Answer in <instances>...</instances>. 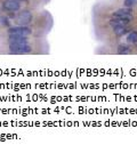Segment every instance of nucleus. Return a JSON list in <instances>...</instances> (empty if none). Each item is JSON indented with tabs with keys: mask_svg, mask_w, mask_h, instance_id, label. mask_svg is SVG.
Instances as JSON below:
<instances>
[{
	"mask_svg": "<svg viewBox=\"0 0 137 153\" xmlns=\"http://www.w3.org/2000/svg\"><path fill=\"white\" fill-rule=\"evenodd\" d=\"M32 48L29 42L24 44H9V51L10 54H16V55H23V54H29L31 53Z\"/></svg>",
	"mask_w": 137,
	"mask_h": 153,
	"instance_id": "obj_1",
	"label": "nucleus"
},
{
	"mask_svg": "<svg viewBox=\"0 0 137 153\" xmlns=\"http://www.w3.org/2000/svg\"><path fill=\"white\" fill-rule=\"evenodd\" d=\"M32 33V30L26 25H19L9 27L8 30V34H19V36H24V37H29Z\"/></svg>",
	"mask_w": 137,
	"mask_h": 153,
	"instance_id": "obj_2",
	"label": "nucleus"
},
{
	"mask_svg": "<svg viewBox=\"0 0 137 153\" xmlns=\"http://www.w3.org/2000/svg\"><path fill=\"white\" fill-rule=\"evenodd\" d=\"M32 13L30 10H23L17 15V24L19 25H27L32 22Z\"/></svg>",
	"mask_w": 137,
	"mask_h": 153,
	"instance_id": "obj_3",
	"label": "nucleus"
},
{
	"mask_svg": "<svg viewBox=\"0 0 137 153\" xmlns=\"http://www.w3.org/2000/svg\"><path fill=\"white\" fill-rule=\"evenodd\" d=\"M112 16H116V17H121V19H126L131 21L133 19V9L129 7H124V8H119L117 9Z\"/></svg>",
	"mask_w": 137,
	"mask_h": 153,
	"instance_id": "obj_4",
	"label": "nucleus"
},
{
	"mask_svg": "<svg viewBox=\"0 0 137 153\" xmlns=\"http://www.w3.org/2000/svg\"><path fill=\"white\" fill-rule=\"evenodd\" d=\"M2 7L7 12H16L21 9V1L20 0H5L2 2Z\"/></svg>",
	"mask_w": 137,
	"mask_h": 153,
	"instance_id": "obj_5",
	"label": "nucleus"
},
{
	"mask_svg": "<svg viewBox=\"0 0 137 153\" xmlns=\"http://www.w3.org/2000/svg\"><path fill=\"white\" fill-rule=\"evenodd\" d=\"M129 23H130L129 19H121V17H116V16H112V19H110V22H109V24H110V26H111L112 29L119 25H128Z\"/></svg>",
	"mask_w": 137,
	"mask_h": 153,
	"instance_id": "obj_6",
	"label": "nucleus"
},
{
	"mask_svg": "<svg viewBox=\"0 0 137 153\" xmlns=\"http://www.w3.org/2000/svg\"><path fill=\"white\" fill-rule=\"evenodd\" d=\"M8 42L9 44H24V42H29V39H27V37H24V36L9 34Z\"/></svg>",
	"mask_w": 137,
	"mask_h": 153,
	"instance_id": "obj_7",
	"label": "nucleus"
},
{
	"mask_svg": "<svg viewBox=\"0 0 137 153\" xmlns=\"http://www.w3.org/2000/svg\"><path fill=\"white\" fill-rule=\"evenodd\" d=\"M113 32H114V34H116V36L121 37V36H124V34L127 33V25L116 26V27H113Z\"/></svg>",
	"mask_w": 137,
	"mask_h": 153,
	"instance_id": "obj_8",
	"label": "nucleus"
},
{
	"mask_svg": "<svg viewBox=\"0 0 137 153\" xmlns=\"http://www.w3.org/2000/svg\"><path fill=\"white\" fill-rule=\"evenodd\" d=\"M130 53V48L129 46L126 45V44H121L118 47V54L119 55H126V54H129Z\"/></svg>",
	"mask_w": 137,
	"mask_h": 153,
	"instance_id": "obj_9",
	"label": "nucleus"
},
{
	"mask_svg": "<svg viewBox=\"0 0 137 153\" xmlns=\"http://www.w3.org/2000/svg\"><path fill=\"white\" fill-rule=\"evenodd\" d=\"M128 44H137V31H130L127 36Z\"/></svg>",
	"mask_w": 137,
	"mask_h": 153,
	"instance_id": "obj_10",
	"label": "nucleus"
},
{
	"mask_svg": "<svg viewBox=\"0 0 137 153\" xmlns=\"http://www.w3.org/2000/svg\"><path fill=\"white\" fill-rule=\"evenodd\" d=\"M124 7H129V8H133L137 5V0H124Z\"/></svg>",
	"mask_w": 137,
	"mask_h": 153,
	"instance_id": "obj_11",
	"label": "nucleus"
},
{
	"mask_svg": "<svg viewBox=\"0 0 137 153\" xmlns=\"http://www.w3.org/2000/svg\"><path fill=\"white\" fill-rule=\"evenodd\" d=\"M0 19H1V23H2L4 25H6V26L10 25V22H9V19H7L6 16H1V17H0Z\"/></svg>",
	"mask_w": 137,
	"mask_h": 153,
	"instance_id": "obj_12",
	"label": "nucleus"
},
{
	"mask_svg": "<svg viewBox=\"0 0 137 153\" xmlns=\"http://www.w3.org/2000/svg\"><path fill=\"white\" fill-rule=\"evenodd\" d=\"M20 1H26V0H20Z\"/></svg>",
	"mask_w": 137,
	"mask_h": 153,
	"instance_id": "obj_13",
	"label": "nucleus"
}]
</instances>
